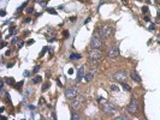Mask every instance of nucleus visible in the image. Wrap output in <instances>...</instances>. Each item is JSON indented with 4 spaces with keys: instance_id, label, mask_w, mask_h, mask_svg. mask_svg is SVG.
<instances>
[{
    "instance_id": "1",
    "label": "nucleus",
    "mask_w": 160,
    "mask_h": 120,
    "mask_svg": "<svg viewBox=\"0 0 160 120\" xmlns=\"http://www.w3.org/2000/svg\"><path fill=\"white\" fill-rule=\"evenodd\" d=\"M88 59H89L90 62L96 64V62H99L100 60L103 59V52L100 49H98V48H92L89 51V53H88Z\"/></svg>"
},
{
    "instance_id": "2",
    "label": "nucleus",
    "mask_w": 160,
    "mask_h": 120,
    "mask_svg": "<svg viewBox=\"0 0 160 120\" xmlns=\"http://www.w3.org/2000/svg\"><path fill=\"white\" fill-rule=\"evenodd\" d=\"M84 102H86V99H84L83 96H77L76 99H73V101H72V103H71L72 111H80V109L83 107Z\"/></svg>"
},
{
    "instance_id": "3",
    "label": "nucleus",
    "mask_w": 160,
    "mask_h": 120,
    "mask_svg": "<svg viewBox=\"0 0 160 120\" xmlns=\"http://www.w3.org/2000/svg\"><path fill=\"white\" fill-rule=\"evenodd\" d=\"M111 31H112L111 27H108V25H101V27L99 28V36H100L101 39L106 40V39L109 37Z\"/></svg>"
},
{
    "instance_id": "4",
    "label": "nucleus",
    "mask_w": 160,
    "mask_h": 120,
    "mask_svg": "<svg viewBox=\"0 0 160 120\" xmlns=\"http://www.w3.org/2000/svg\"><path fill=\"white\" fill-rule=\"evenodd\" d=\"M78 94H80L78 88H76V87L69 88V89L65 91V97H66L67 100H73V99H76V97L78 96Z\"/></svg>"
},
{
    "instance_id": "5",
    "label": "nucleus",
    "mask_w": 160,
    "mask_h": 120,
    "mask_svg": "<svg viewBox=\"0 0 160 120\" xmlns=\"http://www.w3.org/2000/svg\"><path fill=\"white\" fill-rule=\"evenodd\" d=\"M101 109H103L106 114H112V113L116 112L117 107H116L113 103H111V102H105V103L101 105Z\"/></svg>"
},
{
    "instance_id": "6",
    "label": "nucleus",
    "mask_w": 160,
    "mask_h": 120,
    "mask_svg": "<svg viewBox=\"0 0 160 120\" xmlns=\"http://www.w3.org/2000/svg\"><path fill=\"white\" fill-rule=\"evenodd\" d=\"M107 55L109 59H117L119 57V48L118 46H111L107 51Z\"/></svg>"
},
{
    "instance_id": "7",
    "label": "nucleus",
    "mask_w": 160,
    "mask_h": 120,
    "mask_svg": "<svg viewBox=\"0 0 160 120\" xmlns=\"http://www.w3.org/2000/svg\"><path fill=\"white\" fill-rule=\"evenodd\" d=\"M103 39L100 37V36H93L92 37V40H90V47L92 48H98V49H100L101 47H103V41H101Z\"/></svg>"
},
{
    "instance_id": "8",
    "label": "nucleus",
    "mask_w": 160,
    "mask_h": 120,
    "mask_svg": "<svg viewBox=\"0 0 160 120\" xmlns=\"http://www.w3.org/2000/svg\"><path fill=\"white\" fill-rule=\"evenodd\" d=\"M126 72H124V71H118V72H116L114 74H113V78H114V81L116 82H120V83H124L125 82V79H126Z\"/></svg>"
},
{
    "instance_id": "9",
    "label": "nucleus",
    "mask_w": 160,
    "mask_h": 120,
    "mask_svg": "<svg viewBox=\"0 0 160 120\" xmlns=\"http://www.w3.org/2000/svg\"><path fill=\"white\" fill-rule=\"evenodd\" d=\"M137 109H139V102H137L136 99H132V100L130 101V103L128 105V112L134 114V113L137 112Z\"/></svg>"
},
{
    "instance_id": "10",
    "label": "nucleus",
    "mask_w": 160,
    "mask_h": 120,
    "mask_svg": "<svg viewBox=\"0 0 160 120\" xmlns=\"http://www.w3.org/2000/svg\"><path fill=\"white\" fill-rule=\"evenodd\" d=\"M84 77V66H81L78 72H77V77H76V82H80L82 78Z\"/></svg>"
},
{
    "instance_id": "11",
    "label": "nucleus",
    "mask_w": 160,
    "mask_h": 120,
    "mask_svg": "<svg viewBox=\"0 0 160 120\" xmlns=\"http://www.w3.org/2000/svg\"><path fill=\"white\" fill-rule=\"evenodd\" d=\"M95 72H96V70H95V68L90 70V72H89V73H87V74L84 76V79H86V82H90V81L94 78V74H95Z\"/></svg>"
},
{
    "instance_id": "12",
    "label": "nucleus",
    "mask_w": 160,
    "mask_h": 120,
    "mask_svg": "<svg viewBox=\"0 0 160 120\" xmlns=\"http://www.w3.org/2000/svg\"><path fill=\"white\" fill-rule=\"evenodd\" d=\"M130 76H131V79H132V81H135V82H137V83H140V82H141V77L137 74V72H135V71H134V72H131V74H130Z\"/></svg>"
},
{
    "instance_id": "13",
    "label": "nucleus",
    "mask_w": 160,
    "mask_h": 120,
    "mask_svg": "<svg viewBox=\"0 0 160 120\" xmlns=\"http://www.w3.org/2000/svg\"><path fill=\"white\" fill-rule=\"evenodd\" d=\"M82 57H81V54H71L70 55V59L71 60H78V59H81Z\"/></svg>"
},
{
    "instance_id": "14",
    "label": "nucleus",
    "mask_w": 160,
    "mask_h": 120,
    "mask_svg": "<svg viewBox=\"0 0 160 120\" xmlns=\"http://www.w3.org/2000/svg\"><path fill=\"white\" fill-rule=\"evenodd\" d=\"M41 79H42V78H41L40 76H36V77H35V78L33 79V82H34V83L36 84V83H40V82H41Z\"/></svg>"
},
{
    "instance_id": "15",
    "label": "nucleus",
    "mask_w": 160,
    "mask_h": 120,
    "mask_svg": "<svg viewBox=\"0 0 160 120\" xmlns=\"http://www.w3.org/2000/svg\"><path fill=\"white\" fill-rule=\"evenodd\" d=\"M50 85H51V84H50V82L45 83V84H44V87H42V91H46V90L50 88Z\"/></svg>"
},
{
    "instance_id": "16",
    "label": "nucleus",
    "mask_w": 160,
    "mask_h": 120,
    "mask_svg": "<svg viewBox=\"0 0 160 120\" xmlns=\"http://www.w3.org/2000/svg\"><path fill=\"white\" fill-rule=\"evenodd\" d=\"M71 119H72V120H77V119H80V117H78V114H76V112H75V111L72 112V115H71Z\"/></svg>"
},
{
    "instance_id": "17",
    "label": "nucleus",
    "mask_w": 160,
    "mask_h": 120,
    "mask_svg": "<svg viewBox=\"0 0 160 120\" xmlns=\"http://www.w3.org/2000/svg\"><path fill=\"white\" fill-rule=\"evenodd\" d=\"M123 89L126 90V91H131V88H130L128 84H125V83H123Z\"/></svg>"
},
{
    "instance_id": "18",
    "label": "nucleus",
    "mask_w": 160,
    "mask_h": 120,
    "mask_svg": "<svg viewBox=\"0 0 160 120\" xmlns=\"http://www.w3.org/2000/svg\"><path fill=\"white\" fill-rule=\"evenodd\" d=\"M39 70H40V66H39V65H36V66L34 67V71H33V72H34V73H38V72H39Z\"/></svg>"
},
{
    "instance_id": "19",
    "label": "nucleus",
    "mask_w": 160,
    "mask_h": 120,
    "mask_svg": "<svg viewBox=\"0 0 160 120\" xmlns=\"http://www.w3.org/2000/svg\"><path fill=\"white\" fill-rule=\"evenodd\" d=\"M47 12H50V13H52V14H55V13H57L55 10H53V8H47Z\"/></svg>"
},
{
    "instance_id": "20",
    "label": "nucleus",
    "mask_w": 160,
    "mask_h": 120,
    "mask_svg": "<svg viewBox=\"0 0 160 120\" xmlns=\"http://www.w3.org/2000/svg\"><path fill=\"white\" fill-rule=\"evenodd\" d=\"M27 12H28V13H33V12H34V8H33V7H29V8L27 10Z\"/></svg>"
},
{
    "instance_id": "21",
    "label": "nucleus",
    "mask_w": 160,
    "mask_h": 120,
    "mask_svg": "<svg viewBox=\"0 0 160 120\" xmlns=\"http://www.w3.org/2000/svg\"><path fill=\"white\" fill-rule=\"evenodd\" d=\"M142 12H143V13H145V12H148V7H147V6H143V7H142Z\"/></svg>"
},
{
    "instance_id": "22",
    "label": "nucleus",
    "mask_w": 160,
    "mask_h": 120,
    "mask_svg": "<svg viewBox=\"0 0 160 120\" xmlns=\"http://www.w3.org/2000/svg\"><path fill=\"white\" fill-rule=\"evenodd\" d=\"M112 90L113 91H118V87L117 85H112Z\"/></svg>"
},
{
    "instance_id": "23",
    "label": "nucleus",
    "mask_w": 160,
    "mask_h": 120,
    "mask_svg": "<svg viewBox=\"0 0 160 120\" xmlns=\"http://www.w3.org/2000/svg\"><path fill=\"white\" fill-rule=\"evenodd\" d=\"M116 119H118V120H122V119H128V117H117Z\"/></svg>"
},
{
    "instance_id": "24",
    "label": "nucleus",
    "mask_w": 160,
    "mask_h": 120,
    "mask_svg": "<svg viewBox=\"0 0 160 120\" xmlns=\"http://www.w3.org/2000/svg\"><path fill=\"white\" fill-rule=\"evenodd\" d=\"M29 74H30V72H28V71L24 72V76H25V77H29Z\"/></svg>"
},
{
    "instance_id": "25",
    "label": "nucleus",
    "mask_w": 160,
    "mask_h": 120,
    "mask_svg": "<svg viewBox=\"0 0 160 120\" xmlns=\"http://www.w3.org/2000/svg\"><path fill=\"white\" fill-rule=\"evenodd\" d=\"M57 84H58V85H59V87H63V85H61V83H60V81H59V79H57Z\"/></svg>"
},
{
    "instance_id": "26",
    "label": "nucleus",
    "mask_w": 160,
    "mask_h": 120,
    "mask_svg": "<svg viewBox=\"0 0 160 120\" xmlns=\"http://www.w3.org/2000/svg\"><path fill=\"white\" fill-rule=\"evenodd\" d=\"M149 29H151V30H153V29H155V25H154V24H152V25H151V28H149Z\"/></svg>"
},
{
    "instance_id": "27",
    "label": "nucleus",
    "mask_w": 160,
    "mask_h": 120,
    "mask_svg": "<svg viewBox=\"0 0 160 120\" xmlns=\"http://www.w3.org/2000/svg\"><path fill=\"white\" fill-rule=\"evenodd\" d=\"M64 36H69V31H64Z\"/></svg>"
},
{
    "instance_id": "28",
    "label": "nucleus",
    "mask_w": 160,
    "mask_h": 120,
    "mask_svg": "<svg viewBox=\"0 0 160 120\" xmlns=\"http://www.w3.org/2000/svg\"><path fill=\"white\" fill-rule=\"evenodd\" d=\"M69 73H70V74H72V73H73V70H72V68H70V70H69Z\"/></svg>"
},
{
    "instance_id": "29",
    "label": "nucleus",
    "mask_w": 160,
    "mask_h": 120,
    "mask_svg": "<svg viewBox=\"0 0 160 120\" xmlns=\"http://www.w3.org/2000/svg\"><path fill=\"white\" fill-rule=\"evenodd\" d=\"M31 43H34V41H33V40H30V41H28V45H31Z\"/></svg>"
},
{
    "instance_id": "30",
    "label": "nucleus",
    "mask_w": 160,
    "mask_h": 120,
    "mask_svg": "<svg viewBox=\"0 0 160 120\" xmlns=\"http://www.w3.org/2000/svg\"><path fill=\"white\" fill-rule=\"evenodd\" d=\"M22 46H23V42H22V41H21V42H19V43H18V47H22Z\"/></svg>"
},
{
    "instance_id": "31",
    "label": "nucleus",
    "mask_w": 160,
    "mask_h": 120,
    "mask_svg": "<svg viewBox=\"0 0 160 120\" xmlns=\"http://www.w3.org/2000/svg\"><path fill=\"white\" fill-rule=\"evenodd\" d=\"M122 1H123V2H126V1H128V0H122Z\"/></svg>"
}]
</instances>
